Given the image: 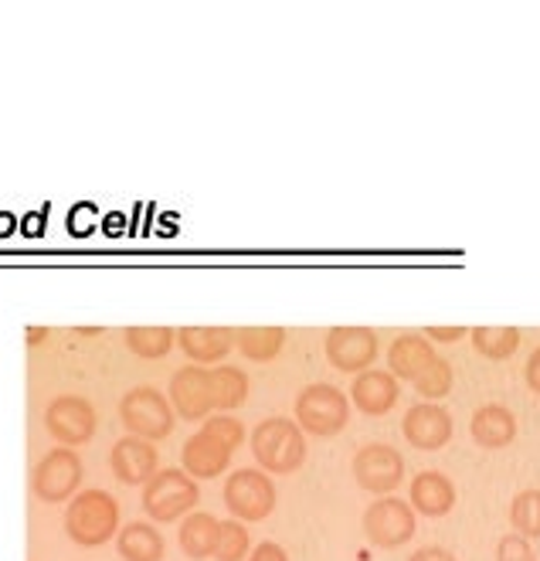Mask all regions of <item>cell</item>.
I'll return each instance as SVG.
<instances>
[{
	"label": "cell",
	"instance_id": "1",
	"mask_svg": "<svg viewBox=\"0 0 540 561\" xmlns=\"http://www.w3.org/2000/svg\"><path fill=\"white\" fill-rule=\"evenodd\" d=\"M245 443V425L234 415H215L184 443V473L191 480H215L231 463L234 449Z\"/></svg>",
	"mask_w": 540,
	"mask_h": 561
},
{
	"label": "cell",
	"instance_id": "2",
	"mask_svg": "<svg viewBox=\"0 0 540 561\" xmlns=\"http://www.w3.org/2000/svg\"><path fill=\"white\" fill-rule=\"evenodd\" d=\"M65 535L82 548H99L119 535V504L106 490H79L65 507Z\"/></svg>",
	"mask_w": 540,
	"mask_h": 561
},
{
	"label": "cell",
	"instance_id": "3",
	"mask_svg": "<svg viewBox=\"0 0 540 561\" xmlns=\"http://www.w3.org/2000/svg\"><path fill=\"white\" fill-rule=\"evenodd\" d=\"M252 453L265 473H296L307 463V436L292 419H262L252 428Z\"/></svg>",
	"mask_w": 540,
	"mask_h": 561
},
{
	"label": "cell",
	"instance_id": "4",
	"mask_svg": "<svg viewBox=\"0 0 540 561\" xmlns=\"http://www.w3.org/2000/svg\"><path fill=\"white\" fill-rule=\"evenodd\" d=\"M119 422L126 425L129 436L157 443L174 433V409L171 399L153 388V385H137L119 399Z\"/></svg>",
	"mask_w": 540,
	"mask_h": 561
},
{
	"label": "cell",
	"instance_id": "5",
	"mask_svg": "<svg viewBox=\"0 0 540 561\" xmlns=\"http://www.w3.org/2000/svg\"><path fill=\"white\" fill-rule=\"evenodd\" d=\"M351 419V399L333 385H307L296 399V425L310 436H336L344 433Z\"/></svg>",
	"mask_w": 540,
	"mask_h": 561
},
{
	"label": "cell",
	"instance_id": "6",
	"mask_svg": "<svg viewBox=\"0 0 540 561\" xmlns=\"http://www.w3.org/2000/svg\"><path fill=\"white\" fill-rule=\"evenodd\" d=\"M197 501H200V486L184 470H157L143 483V511L160 524L194 514Z\"/></svg>",
	"mask_w": 540,
	"mask_h": 561
},
{
	"label": "cell",
	"instance_id": "7",
	"mask_svg": "<svg viewBox=\"0 0 540 561\" xmlns=\"http://www.w3.org/2000/svg\"><path fill=\"white\" fill-rule=\"evenodd\" d=\"M82 459L76 449H51L38 459L35 473H31V490H35V497L45 501V504H65L72 501L79 486H82Z\"/></svg>",
	"mask_w": 540,
	"mask_h": 561
},
{
	"label": "cell",
	"instance_id": "8",
	"mask_svg": "<svg viewBox=\"0 0 540 561\" xmlns=\"http://www.w3.org/2000/svg\"><path fill=\"white\" fill-rule=\"evenodd\" d=\"M45 428L51 433V439H58V446L76 449L95 436L99 428L95 405L82 399V394H58L45 409Z\"/></svg>",
	"mask_w": 540,
	"mask_h": 561
},
{
	"label": "cell",
	"instance_id": "9",
	"mask_svg": "<svg viewBox=\"0 0 540 561\" xmlns=\"http://www.w3.org/2000/svg\"><path fill=\"white\" fill-rule=\"evenodd\" d=\"M276 483L262 470H234L225 480V504L239 520H265L276 511Z\"/></svg>",
	"mask_w": 540,
	"mask_h": 561
},
{
	"label": "cell",
	"instance_id": "10",
	"mask_svg": "<svg viewBox=\"0 0 540 561\" xmlns=\"http://www.w3.org/2000/svg\"><path fill=\"white\" fill-rule=\"evenodd\" d=\"M360 524L375 548H401L415 535V511L398 497H381L364 511Z\"/></svg>",
	"mask_w": 540,
	"mask_h": 561
},
{
	"label": "cell",
	"instance_id": "11",
	"mask_svg": "<svg viewBox=\"0 0 540 561\" xmlns=\"http://www.w3.org/2000/svg\"><path fill=\"white\" fill-rule=\"evenodd\" d=\"M351 470L360 490L391 493L404 480V456L388 443H367L354 453Z\"/></svg>",
	"mask_w": 540,
	"mask_h": 561
},
{
	"label": "cell",
	"instance_id": "12",
	"mask_svg": "<svg viewBox=\"0 0 540 561\" xmlns=\"http://www.w3.org/2000/svg\"><path fill=\"white\" fill-rule=\"evenodd\" d=\"M326 360L336 371L360 375L375 365L378 357V334L370 327H333L326 334Z\"/></svg>",
	"mask_w": 540,
	"mask_h": 561
},
{
	"label": "cell",
	"instance_id": "13",
	"mask_svg": "<svg viewBox=\"0 0 540 561\" xmlns=\"http://www.w3.org/2000/svg\"><path fill=\"white\" fill-rule=\"evenodd\" d=\"M171 409L181 419H205L215 409V388H211V371L187 365L181 371H174L171 378Z\"/></svg>",
	"mask_w": 540,
	"mask_h": 561
},
{
	"label": "cell",
	"instance_id": "14",
	"mask_svg": "<svg viewBox=\"0 0 540 561\" xmlns=\"http://www.w3.org/2000/svg\"><path fill=\"white\" fill-rule=\"evenodd\" d=\"M401 433L415 449L435 453L452 439V415L438 402H418L409 409V415H404Z\"/></svg>",
	"mask_w": 540,
	"mask_h": 561
},
{
	"label": "cell",
	"instance_id": "15",
	"mask_svg": "<svg viewBox=\"0 0 540 561\" xmlns=\"http://www.w3.org/2000/svg\"><path fill=\"white\" fill-rule=\"evenodd\" d=\"M110 467L116 473L119 483L126 486H140L147 483L157 470H160V453L153 449V443L137 439V436H123L113 453H110Z\"/></svg>",
	"mask_w": 540,
	"mask_h": 561
},
{
	"label": "cell",
	"instance_id": "16",
	"mask_svg": "<svg viewBox=\"0 0 540 561\" xmlns=\"http://www.w3.org/2000/svg\"><path fill=\"white\" fill-rule=\"evenodd\" d=\"M177 347L194 360V365H215L234 351V327H181Z\"/></svg>",
	"mask_w": 540,
	"mask_h": 561
},
{
	"label": "cell",
	"instance_id": "17",
	"mask_svg": "<svg viewBox=\"0 0 540 561\" xmlns=\"http://www.w3.org/2000/svg\"><path fill=\"white\" fill-rule=\"evenodd\" d=\"M351 399L364 415H384L398 405L401 388H398V378L391 371H370L367 368L354 378Z\"/></svg>",
	"mask_w": 540,
	"mask_h": 561
},
{
	"label": "cell",
	"instance_id": "18",
	"mask_svg": "<svg viewBox=\"0 0 540 561\" xmlns=\"http://www.w3.org/2000/svg\"><path fill=\"white\" fill-rule=\"evenodd\" d=\"M469 433L476 439V446L483 449H503L517 439V415L506 409V405H480L472 412V422H469Z\"/></svg>",
	"mask_w": 540,
	"mask_h": 561
},
{
	"label": "cell",
	"instance_id": "19",
	"mask_svg": "<svg viewBox=\"0 0 540 561\" xmlns=\"http://www.w3.org/2000/svg\"><path fill=\"white\" fill-rule=\"evenodd\" d=\"M456 507V486L446 473L425 470L412 480V511L425 517H446Z\"/></svg>",
	"mask_w": 540,
	"mask_h": 561
},
{
	"label": "cell",
	"instance_id": "20",
	"mask_svg": "<svg viewBox=\"0 0 540 561\" xmlns=\"http://www.w3.org/2000/svg\"><path fill=\"white\" fill-rule=\"evenodd\" d=\"M435 347L428 344L425 334H401L391 347H388V368L394 378H404V381H415L432 360H435Z\"/></svg>",
	"mask_w": 540,
	"mask_h": 561
},
{
	"label": "cell",
	"instance_id": "21",
	"mask_svg": "<svg viewBox=\"0 0 540 561\" xmlns=\"http://www.w3.org/2000/svg\"><path fill=\"white\" fill-rule=\"evenodd\" d=\"M116 551L123 561H163V535L147 520H129L116 535Z\"/></svg>",
	"mask_w": 540,
	"mask_h": 561
},
{
	"label": "cell",
	"instance_id": "22",
	"mask_svg": "<svg viewBox=\"0 0 540 561\" xmlns=\"http://www.w3.org/2000/svg\"><path fill=\"white\" fill-rule=\"evenodd\" d=\"M218 531H221V520L208 511H194L184 517L181 524V551L191 558V561H205L215 554V545H218Z\"/></svg>",
	"mask_w": 540,
	"mask_h": 561
},
{
	"label": "cell",
	"instance_id": "23",
	"mask_svg": "<svg viewBox=\"0 0 540 561\" xmlns=\"http://www.w3.org/2000/svg\"><path fill=\"white\" fill-rule=\"evenodd\" d=\"M234 347L249 360H276L286 347L283 327H234Z\"/></svg>",
	"mask_w": 540,
	"mask_h": 561
},
{
	"label": "cell",
	"instance_id": "24",
	"mask_svg": "<svg viewBox=\"0 0 540 561\" xmlns=\"http://www.w3.org/2000/svg\"><path fill=\"white\" fill-rule=\"evenodd\" d=\"M123 341L137 357L157 360L171 354V347L177 344V330L174 327H126Z\"/></svg>",
	"mask_w": 540,
	"mask_h": 561
},
{
	"label": "cell",
	"instance_id": "25",
	"mask_svg": "<svg viewBox=\"0 0 540 561\" xmlns=\"http://www.w3.org/2000/svg\"><path fill=\"white\" fill-rule=\"evenodd\" d=\"M472 347L490 360H506L520 347L517 327H472Z\"/></svg>",
	"mask_w": 540,
	"mask_h": 561
},
{
	"label": "cell",
	"instance_id": "26",
	"mask_svg": "<svg viewBox=\"0 0 540 561\" xmlns=\"http://www.w3.org/2000/svg\"><path fill=\"white\" fill-rule=\"evenodd\" d=\"M211 388H215V409H239L249 399V375L242 368H215L211 371Z\"/></svg>",
	"mask_w": 540,
	"mask_h": 561
},
{
	"label": "cell",
	"instance_id": "27",
	"mask_svg": "<svg viewBox=\"0 0 540 561\" xmlns=\"http://www.w3.org/2000/svg\"><path fill=\"white\" fill-rule=\"evenodd\" d=\"M510 524L520 538H540V490H520L514 504H510Z\"/></svg>",
	"mask_w": 540,
	"mask_h": 561
},
{
	"label": "cell",
	"instance_id": "28",
	"mask_svg": "<svg viewBox=\"0 0 540 561\" xmlns=\"http://www.w3.org/2000/svg\"><path fill=\"white\" fill-rule=\"evenodd\" d=\"M249 531L242 520H225L218 531V545H215V561H245L249 554Z\"/></svg>",
	"mask_w": 540,
	"mask_h": 561
},
{
	"label": "cell",
	"instance_id": "29",
	"mask_svg": "<svg viewBox=\"0 0 540 561\" xmlns=\"http://www.w3.org/2000/svg\"><path fill=\"white\" fill-rule=\"evenodd\" d=\"M452 365H449V360L446 357H435L432 360V365L412 381L415 385V391L422 394V399H446V394H449V388H452Z\"/></svg>",
	"mask_w": 540,
	"mask_h": 561
},
{
	"label": "cell",
	"instance_id": "30",
	"mask_svg": "<svg viewBox=\"0 0 540 561\" xmlns=\"http://www.w3.org/2000/svg\"><path fill=\"white\" fill-rule=\"evenodd\" d=\"M496 561H537V551L520 535H503L496 545Z\"/></svg>",
	"mask_w": 540,
	"mask_h": 561
},
{
	"label": "cell",
	"instance_id": "31",
	"mask_svg": "<svg viewBox=\"0 0 540 561\" xmlns=\"http://www.w3.org/2000/svg\"><path fill=\"white\" fill-rule=\"evenodd\" d=\"M249 561H289V554H286V548L276 545V541H262V545L252 548V558H249Z\"/></svg>",
	"mask_w": 540,
	"mask_h": 561
},
{
	"label": "cell",
	"instance_id": "32",
	"mask_svg": "<svg viewBox=\"0 0 540 561\" xmlns=\"http://www.w3.org/2000/svg\"><path fill=\"white\" fill-rule=\"evenodd\" d=\"M425 337L432 341H443V344H452V341H462L466 337V327H428Z\"/></svg>",
	"mask_w": 540,
	"mask_h": 561
},
{
	"label": "cell",
	"instance_id": "33",
	"mask_svg": "<svg viewBox=\"0 0 540 561\" xmlns=\"http://www.w3.org/2000/svg\"><path fill=\"white\" fill-rule=\"evenodd\" d=\"M409 561H459L452 551H446V548H435V545H428V548H418Z\"/></svg>",
	"mask_w": 540,
	"mask_h": 561
},
{
	"label": "cell",
	"instance_id": "34",
	"mask_svg": "<svg viewBox=\"0 0 540 561\" xmlns=\"http://www.w3.org/2000/svg\"><path fill=\"white\" fill-rule=\"evenodd\" d=\"M524 375H527V385H530V391H537L540 394V347L527 357V368H524Z\"/></svg>",
	"mask_w": 540,
	"mask_h": 561
}]
</instances>
